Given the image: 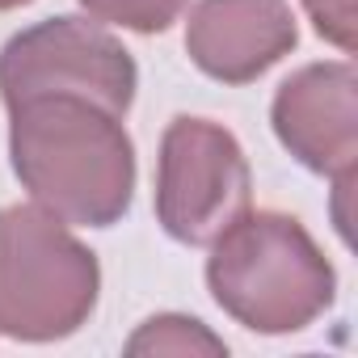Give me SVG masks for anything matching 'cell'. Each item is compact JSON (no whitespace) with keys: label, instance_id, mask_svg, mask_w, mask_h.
Returning a JSON list of instances; mask_svg holds the SVG:
<instances>
[{"label":"cell","instance_id":"obj_1","mask_svg":"<svg viewBox=\"0 0 358 358\" xmlns=\"http://www.w3.org/2000/svg\"><path fill=\"white\" fill-rule=\"evenodd\" d=\"M9 160L22 190L64 224L114 228L135 203V143L122 114L89 97H30L9 110Z\"/></svg>","mask_w":358,"mask_h":358},{"label":"cell","instance_id":"obj_2","mask_svg":"<svg viewBox=\"0 0 358 358\" xmlns=\"http://www.w3.org/2000/svg\"><path fill=\"white\" fill-rule=\"evenodd\" d=\"M207 249V291L249 333H303L337 299L333 262L287 211L249 207Z\"/></svg>","mask_w":358,"mask_h":358},{"label":"cell","instance_id":"obj_3","mask_svg":"<svg viewBox=\"0 0 358 358\" xmlns=\"http://www.w3.org/2000/svg\"><path fill=\"white\" fill-rule=\"evenodd\" d=\"M101 295V266L38 203L0 211V337L47 345L80 333Z\"/></svg>","mask_w":358,"mask_h":358},{"label":"cell","instance_id":"obj_4","mask_svg":"<svg viewBox=\"0 0 358 358\" xmlns=\"http://www.w3.org/2000/svg\"><path fill=\"white\" fill-rule=\"evenodd\" d=\"M253 207V173L241 139L211 118L177 114L156 156V224L177 245L203 249Z\"/></svg>","mask_w":358,"mask_h":358},{"label":"cell","instance_id":"obj_5","mask_svg":"<svg viewBox=\"0 0 358 358\" xmlns=\"http://www.w3.org/2000/svg\"><path fill=\"white\" fill-rule=\"evenodd\" d=\"M139 89L131 51L89 17H47L13 34L0 51V101L5 110L30 97H89L127 118Z\"/></svg>","mask_w":358,"mask_h":358},{"label":"cell","instance_id":"obj_6","mask_svg":"<svg viewBox=\"0 0 358 358\" xmlns=\"http://www.w3.org/2000/svg\"><path fill=\"white\" fill-rule=\"evenodd\" d=\"M270 127L278 143L320 177H345L358 169V72L350 59L303 64L291 72L274 101Z\"/></svg>","mask_w":358,"mask_h":358},{"label":"cell","instance_id":"obj_7","mask_svg":"<svg viewBox=\"0 0 358 358\" xmlns=\"http://www.w3.org/2000/svg\"><path fill=\"white\" fill-rule=\"evenodd\" d=\"M299 47L287 0H199L186 22L190 64L220 85H253Z\"/></svg>","mask_w":358,"mask_h":358},{"label":"cell","instance_id":"obj_8","mask_svg":"<svg viewBox=\"0 0 358 358\" xmlns=\"http://www.w3.org/2000/svg\"><path fill=\"white\" fill-rule=\"evenodd\" d=\"M131 358H156V354H173V358H194V354H207V358H224L228 354V341L220 333H211L199 316H182V312H160V316H148L122 345Z\"/></svg>","mask_w":358,"mask_h":358},{"label":"cell","instance_id":"obj_9","mask_svg":"<svg viewBox=\"0 0 358 358\" xmlns=\"http://www.w3.org/2000/svg\"><path fill=\"white\" fill-rule=\"evenodd\" d=\"M190 0H80V9L101 26H122L131 34H164L186 13Z\"/></svg>","mask_w":358,"mask_h":358},{"label":"cell","instance_id":"obj_10","mask_svg":"<svg viewBox=\"0 0 358 358\" xmlns=\"http://www.w3.org/2000/svg\"><path fill=\"white\" fill-rule=\"evenodd\" d=\"M303 13L324 43H333L341 55H354V47H358V0H303Z\"/></svg>","mask_w":358,"mask_h":358},{"label":"cell","instance_id":"obj_11","mask_svg":"<svg viewBox=\"0 0 358 358\" xmlns=\"http://www.w3.org/2000/svg\"><path fill=\"white\" fill-rule=\"evenodd\" d=\"M22 5H34V0H0V13H9V9H22Z\"/></svg>","mask_w":358,"mask_h":358}]
</instances>
